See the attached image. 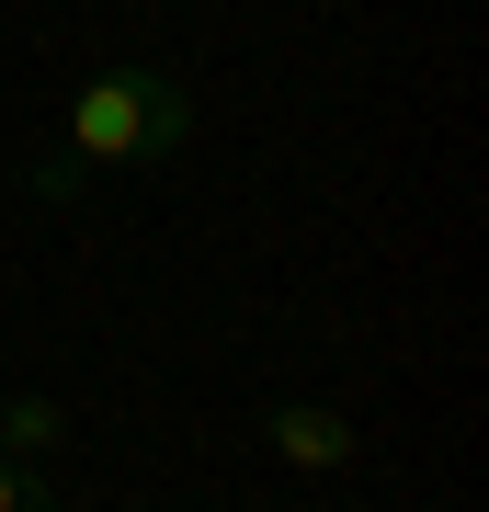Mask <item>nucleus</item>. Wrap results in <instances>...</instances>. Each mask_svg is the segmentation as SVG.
<instances>
[{
    "instance_id": "nucleus-2",
    "label": "nucleus",
    "mask_w": 489,
    "mask_h": 512,
    "mask_svg": "<svg viewBox=\"0 0 489 512\" xmlns=\"http://www.w3.org/2000/svg\"><path fill=\"white\" fill-rule=\"evenodd\" d=\"M273 456H285L296 478H353L364 444H353L342 410H308V399H296V410H273Z\"/></svg>"
},
{
    "instance_id": "nucleus-3",
    "label": "nucleus",
    "mask_w": 489,
    "mask_h": 512,
    "mask_svg": "<svg viewBox=\"0 0 489 512\" xmlns=\"http://www.w3.org/2000/svg\"><path fill=\"white\" fill-rule=\"evenodd\" d=\"M0 444H69V410L46 387H23V399H0Z\"/></svg>"
},
{
    "instance_id": "nucleus-4",
    "label": "nucleus",
    "mask_w": 489,
    "mask_h": 512,
    "mask_svg": "<svg viewBox=\"0 0 489 512\" xmlns=\"http://www.w3.org/2000/svg\"><path fill=\"white\" fill-rule=\"evenodd\" d=\"M0 512H35V490H23V478H12V467H0Z\"/></svg>"
},
{
    "instance_id": "nucleus-1",
    "label": "nucleus",
    "mask_w": 489,
    "mask_h": 512,
    "mask_svg": "<svg viewBox=\"0 0 489 512\" xmlns=\"http://www.w3.org/2000/svg\"><path fill=\"white\" fill-rule=\"evenodd\" d=\"M182 137H194L182 80H160V69H103V80H80L69 137L46 148L35 194H46V205H91V183H103V171H126V160H171Z\"/></svg>"
}]
</instances>
